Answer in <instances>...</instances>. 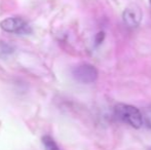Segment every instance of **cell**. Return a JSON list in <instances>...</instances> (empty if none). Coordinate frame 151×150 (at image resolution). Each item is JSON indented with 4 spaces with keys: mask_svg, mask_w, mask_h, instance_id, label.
I'll use <instances>...</instances> for the list:
<instances>
[{
    "mask_svg": "<svg viewBox=\"0 0 151 150\" xmlns=\"http://www.w3.org/2000/svg\"><path fill=\"white\" fill-rule=\"evenodd\" d=\"M143 119L145 120L148 128H151V106L146 107L143 110Z\"/></svg>",
    "mask_w": 151,
    "mask_h": 150,
    "instance_id": "obj_6",
    "label": "cell"
},
{
    "mask_svg": "<svg viewBox=\"0 0 151 150\" xmlns=\"http://www.w3.org/2000/svg\"><path fill=\"white\" fill-rule=\"evenodd\" d=\"M42 142H43V145L46 150H61L52 137L44 136L43 138H42Z\"/></svg>",
    "mask_w": 151,
    "mask_h": 150,
    "instance_id": "obj_5",
    "label": "cell"
},
{
    "mask_svg": "<svg viewBox=\"0 0 151 150\" xmlns=\"http://www.w3.org/2000/svg\"><path fill=\"white\" fill-rule=\"evenodd\" d=\"M104 37H105V34L104 32H99L96 36V44L99 45L100 43H102V41L104 40Z\"/></svg>",
    "mask_w": 151,
    "mask_h": 150,
    "instance_id": "obj_7",
    "label": "cell"
},
{
    "mask_svg": "<svg viewBox=\"0 0 151 150\" xmlns=\"http://www.w3.org/2000/svg\"><path fill=\"white\" fill-rule=\"evenodd\" d=\"M0 27L8 33H28L29 28L27 23L21 18H9L2 21Z\"/></svg>",
    "mask_w": 151,
    "mask_h": 150,
    "instance_id": "obj_4",
    "label": "cell"
},
{
    "mask_svg": "<svg viewBox=\"0 0 151 150\" xmlns=\"http://www.w3.org/2000/svg\"><path fill=\"white\" fill-rule=\"evenodd\" d=\"M149 5H150V8H151V0H149Z\"/></svg>",
    "mask_w": 151,
    "mask_h": 150,
    "instance_id": "obj_8",
    "label": "cell"
},
{
    "mask_svg": "<svg viewBox=\"0 0 151 150\" xmlns=\"http://www.w3.org/2000/svg\"><path fill=\"white\" fill-rule=\"evenodd\" d=\"M143 17L141 8L136 4H131L124 8L122 12V21L129 29H135L140 26Z\"/></svg>",
    "mask_w": 151,
    "mask_h": 150,
    "instance_id": "obj_3",
    "label": "cell"
},
{
    "mask_svg": "<svg viewBox=\"0 0 151 150\" xmlns=\"http://www.w3.org/2000/svg\"><path fill=\"white\" fill-rule=\"evenodd\" d=\"M114 115L117 119L131 126L132 128H139L143 124V113L135 106L119 103L114 107Z\"/></svg>",
    "mask_w": 151,
    "mask_h": 150,
    "instance_id": "obj_1",
    "label": "cell"
},
{
    "mask_svg": "<svg viewBox=\"0 0 151 150\" xmlns=\"http://www.w3.org/2000/svg\"><path fill=\"white\" fill-rule=\"evenodd\" d=\"M98 72L97 68L93 65L88 64V63H82L74 67L72 70V76L76 81L80 83L88 84L93 83L98 79Z\"/></svg>",
    "mask_w": 151,
    "mask_h": 150,
    "instance_id": "obj_2",
    "label": "cell"
}]
</instances>
